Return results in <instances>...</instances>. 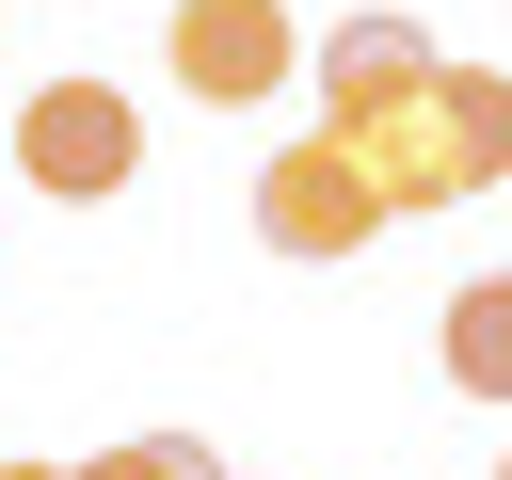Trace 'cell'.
<instances>
[{
  "mask_svg": "<svg viewBox=\"0 0 512 480\" xmlns=\"http://www.w3.org/2000/svg\"><path fill=\"white\" fill-rule=\"evenodd\" d=\"M352 144H368V192H384L400 224H416V208H464V192L512 176V80H496V64H432L416 96L352 112Z\"/></svg>",
  "mask_w": 512,
  "mask_h": 480,
  "instance_id": "6da1fadb",
  "label": "cell"
},
{
  "mask_svg": "<svg viewBox=\"0 0 512 480\" xmlns=\"http://www.w3.org/2000/svg\"><path fill=\"white\" fill-rule=\"evenodd\" d=\"M80 480H224V464H208L192 432H128V448H112V464H80Z\"/></svg>",
  "mask_w": 512,
  "mask_h": 480,
  "instance_id": "52a82bcc",
  "label": "cell"
},
{
  "mask_svg": "<svg viewBox=\"0 0 512 480\" xmlns=\"http://www.w3.org/2000/svg\"><path fill=\"white\" fill-rule=\"evenodd\" d=\"M0 480H64V464H0Z\"/></svg>",
  "mask_w": 512,
  "mask_h": 480,
  "instance_id": "ba28073f",
  "label": "cell"
},
{
  "mask_svg": "<svg viewBox=\"0 0 512 480\" xmlns=\"http://www.w3.org/2000/svg\"><path fill=\"white\" fill-rule=\"evenodd\" d=\"M304 64H320V96H336V128H352V112H384V96H416V80L448 64V48H432L416 16H336V32L304 48Z\"/></svg>",
  "mask_w": 512,
  "mask_h": 480,
  "instance_id": "5b68a950",
  "label": "cell"
},
{
  "mask_svg": "<svg viewBox=\"0 0 512 480\" xmlns=\"http://www.w3.org/2000/svg\"><path fill=\"white\" fill-rule=\"evenodd\" d=\"M160 64H176L208 112H240V96H272V80L304 64V32H288V0H176Z\"/></svg>",
  "mask_w": 512,
  "mask_h": 480,
  "instance_id": "277c9868",
  "label": "cell"
},
{
  "mask_svg": "<svg viewBox=\"0 0 512 480\" xmlns=\"http://www.w3.org/2000/svg\"><path fill=\"white\" fill-rule=\"evenodd\" d=\"M16 176L64 192V208H112V192L144 176V112H128L112 80H32V96H16Z\"/></svg>",
  "mask_w": 512,
  "mask_h": 480,
  "instance_id": "7a4b0ae2",
  "label": "cell"
},
{
  "mask_svg": "<svg viewBox=\"0 0 512 480\" xmlns=\"http://www.w3.org/2000/svg\"><path fill=\"white\" fill-rule=\"evenodd\" d=\"M0 128H16V112H0Z\"/></svg>",
  "mask_w": 512,
  "mask_h": 480,
  "instance_id": "9c48e42d",
  "label": "cell"
},
{
  "mask_svg": "<svg viewBox=\"0 0 512 480\" xmlns=\"http://www.w3.org/2000/svg\"><path fill=\"white\" fill-rule=\"evenodd\" d=\"M368 224H400V208L368 192V144L352 128H320V144H288L256 176V240L272 256H368Z\"/></svg>",
  "mask_w": 512,
  "mask_h": 480,
  "instance_id": "3957f363",
  "label": "cell"
},
{
  "mask_svg": "<svg viewBox=\"0 0 512 480\" xmlns=\"http://www.w3.org/2000/svg\"><path fill=\"white\" fill-rule=\"evenodd\" d=\"M448 384H464V400H512V272L448 288Z\"/></svg>",
  "mask_w": 512,
  "mask_h": 480,
  "instance_id": "8992f818",
  "label": "cell"
}]
</instances>
